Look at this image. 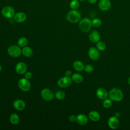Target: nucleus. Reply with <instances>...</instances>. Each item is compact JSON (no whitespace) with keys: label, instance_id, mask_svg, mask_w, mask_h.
<instances>
[{"label":"nucleus","instance_id":"nucleus-13","mask_svg":"<svg viewBox=\"0 0 130 130\" xmlns=\"http://www.w3.org/2000/svg\"><path fill=\"white\" fill-rule=\"evenodd\" d=\"M96 95L100 100H105L108 96L107 91L104 88H99L96 91Z\"/></svg>","mask_w":130,"mask_h":130},{"label":"nucleus","instance_id":"nucleus-19","mask_svg":"<svg viewBox=\"0 0 130 130\" xmlns=\"http://www.w3.org/2000/svg\"><path fill=\"white\" fill-rule=\"evenodd\" d=\"M21 53L24 56L29 57L32 55L33 51L30 47L26 46L21 49Z\"/></svg>","mask_w":130,"mask_h":130},{"label":"nucleus","instance_id":"nucleus-16","mask_svg":"<svg viewBox=\"0 0 130 130\" xmlns=\"http://www.w3.org/2000/svg\"><path fill=\"white\" fill-rule=\"evenodd\" d=\"M14 19L16 22L21 23L25 21L26 19V15L23 12H18L15 14Z\"/></svg>","mask_w":130,"mask_h":130},{"label":"nucleus","instance_id":"nucleus-33","mask_svg":"<svg viewBox=\"0 0 130 130\" xmlns=\"http://www.w3.org/2000/svg\"><path fill=\"white\" fill-rule=\"evenodd\" d=\"M98 0H87L88 2L90 4H95L96 2H97Z\"/></svg>","mask_w":130,"mask_h":130},{"label":"nucleus","instance_id":"nucleus-28","mask_svg":"<svg viewBox=\"0 0 130 130\" xmlns=\"http://www.w3.org/2000/svg\"><path fill=\"white\" fill-rule=\"evenodd\" d=\"M65 93L63 91L59 90L57 91L55 94V96L56 99L58 100H63L65 98Z\"/></svg>","mask_w":130,"mask_h":130},{"label":"nucleus","instance_id":"nucleus-17","mask_svg":"<svg viewBox=\"0 0 130 130\" xmlns=\"http://www.w3.org/2000/svg\"><path fill=\"white\" fill-rule=\"evenodd\" d=\"M88 119L87 117L83 114H78L76 116V122L80 125H85L88 122Z\"/></svg>","mask_w":130,"mask_h":130},{"label":"nucleus","instance_id":"nucleus-20","mask_svg":"<svg viewBox=\"0 0 130 130\" xmlns=\"http://www.w3.org/2000/svg\"><path fill=\"white\" fill-rule=\"evenodd\" d=\"M74 69L78 71V72H81L84 70V65L82 62L79 60H76L74 62L73 64Z\"/></svg>","mask_w":130,"mask_h":130},{"label":"nucleus","instance_id":"nucleus-12","mask_svg":"<svg viewBox=\"0 0 130 130\" xmlns=\"http://www.w3.org/2000/svg\"><path fill=\"white\" fill-rule=\"evenodd\" d=\"M27 70V66L23 62H19L17 63L15 67L16 72L19 75L24 74Z\"/></svg>","mask_w":130,"mask_h":130},{"label":"nucleus","instance_id":"nucleus-36","mask_svg":"<svg viewBox=\"0 0 130 130\" xmlns=\"http://www.w3.org/2000/svg\"><path fill=\"white\" fill-rule=\"evenodd\" d=\"M79 1H80V2H84V1H85V0H79Z\"/></svg>","mask_w":130,"mask_h":130},{"label":"nucleus","instance_id":"nucleus-15","mask_svg":"<svg viewBox=\"0 0 130 130\" xmlns=\"http://www.w3.org/2000/svg\"><path fill=\"white\" fill-rule=\"evenodd\" d=\"M13 107L17 110L22 111L25 107V103L23 100L17 99L13 102Z\"/></svg>","mask_w":130,"mask_h":130},{"label":"nucleus","instance_id":"nucleus-1","mask_svg":"<svg viewBox=\"0 0 130 130\" xmlns=\"http://www.w3.org/2000/svg\"><path fill=\"white\" fill-rule=\"evenodd\" d=\"M109 98L113 101L120 102L123 98L122 91L118 88H113L108 92Z\"/></svg>","mask_w":130,"mask_h":130},{"label":"nucleus","instance_id":"nucleus-7","mask_svg":"<svg viewBox=\"0 0 130 130\" xmlns=\"http://www.w3.org/2000/svg\"><path fill=\"white\" fill-rule=\"evenodd\" d=\"M41 95L42 99L46 101H50L54 98V93L52 91L47 88H43L41 90Z\"/></svg>","mask_w":130,"mask_h":130},{"label":"nucleus","instance_id":"nucleus-23","mask_svg":"<svg viewBox=\"0 0 130 130\" xmlns=\"http://www.w3.org/2000/svg\"><path fill=\"white\" fill-rule=\"evenodd\" d=\"M28 43L27 39L25 37H21L19 38L17 42V44L19 47H24L27 45Z\"/></svg>","mask_w":130,"mask_h":130},{"label":"nucleus","instance_id":"nucleus-29","mask_svg":"<svg viewBox=\"0 0 130 130\" xmlns=\"http://www.w3.org/2000/svg\"><path fill=\"white\" fill-rule=\"evenodd\" d=\"M93 67L90 64H87L84 66V70L87 73H92L93 71Z\"/></svg>","mask_w":130,"mask_h":130},{"label":"nucleus","instance_id":"nucleus-14","mask_svg":"<svg viewBox=\"0 0 130 130\" xmlns=\"http://www.w3.org/2000/svg\"><path fill=\"white\" fill-rule=\"evenodd\" d=\"M101 36L99 31L96 30L92 31L89 35V39L90 41L94 43H96L100 40Z\"/></svg>","mask_w":130,"mask_h":130},{"label":"nucleus","instance_id":"nucleus-2","mask_svg":"<svg viewBox=\"0 0 130 130\" xmlns=\"http://www.w3.org/2000/svg\"><path fill=\"white\" fill-rule=\"evenodd\" d=\"M81 18V13L76 10L70 11L67 15V20L71 23H76L79 22Z\"/></svg>","mask_w":130,"mask_h":130},{"label":"nucleus","instance_id":"nucleus-6","mask_svg":"<svg viewBox=\"0 0 130 130\" xmlns=\"http://www.w3.org/2000/svg\"><path fill=\"white\" fill-rule=\"evenodd\" d=\"M18 85L19 88L23 91H28L31 87V84L30 82L29 81L28 79L25 78L20 79L18 81Z\"/></svg>","mask_w":130,"mask_h":130},{"label":"nucleus","instance_id":"nucleus-9","mask_svg":"<svg viewBox=\"0 0 130 130\" xmlns=\"http://www.w3.org/2000/svg\"><path fill=\"white\" fill-rule=\"evenodd\" d=\"M88 54L89 58L92 60H97L100 56L99 50L94 47H90L89 49Z\"/></svg>","mask_w":130,"mask_h":130},{"label":"nucleus","instance_id":"nucleus-31","mask_svg":"<svg viewBox=\"0 0 130 130\" xmlns=\"http://www.w3.org/2000/svg\"><path fill=\"white\" fill-rule=\"evenodd\" d=\"M69 120L71 122H74L76 121V116L74 115H71L69 117Z\"/></svg>","mask_w":130,"mask_h":130},{"label":"nucleus","instance_id":"nucleus-25","mask_svg":"<svg viewBox=\"0 0 130 130\" xmlns=\"http://www.w3.org/2000/svg\"><path fill=\"white\" fill-rule=\"evenodd\" d=\"M96 48L99 50V51H104L106 49V44L102 41H99L96 43Z\"/></svg>","mask_w":130,"mask_h":130},{"label":"nucleus","instance_id":"nucleus-24","mask_svg":"<svg viewBox=\"0 0 130 130\" xmlns=\"http://www.w3.org/2000/svg\"><path fill=\"white\" fill-rule=\"evenodd\" d=\"M80 6V3L78 0H72L70 3V7L73 10H76Z\"/></svg>","mask_w":130,"mask_h":130},{"label":"nucleus","instance_id":"nucleus-32","mask_svg":"<svg viewBox=\"0 0 130 130\" xmlns=\"http://www.w3.org/2000/svg\"><path fill=\"white\" fill-rule=\"evenodd\" d=\"M66 76H68V77H71L72 75V72L70 70H68L66 71V74H65Z\"/></svg>","mask_w":130,"mask_h":130},{"label":"nucleus","instance_id":"nucleus-10","mask_svg":"<svg viewBox=\"0 0 130 130\" xmlns=\"http://www.w3.org/2000/svg\"><path fill=\"white\" fill-rule=\"evenodd\" d=\"M99 9L103 11L109 10L111 7V3L110 0H101L98 4Z\"/></svg>","mask_w":130,"mask_h":130},{"label":"nucleus","instance_id":"nucleus-34","mask_svg":"<svg viewBox=\"0 0 130 130\" xmlns=\"http://www.w3.org/2000/svg\"><path fill=\"white\" fill-rule=\"evenodd\" d=\"M127 83L129 85H130V77H129L127 79Z\"/></svg>","mask_w":130,"mask_h":130},{"label":"nucleus","instance_id":"nucleus-5","mask_svg":"<svg viewBox=\"0 0 130 130\" xmlns=\"http://www.w3.org/2000/svg\"><path fill=\"white\" fill-rule=\"evenodd\" d=\"M2 14L3 16L7 18H11L14 17L15 13L14 8L10 6H7L4 7L2 11Z\"/></svg>","mask_w":130,"mask_h":130},{"label":"nucleus","instance_id":"nucleus-26","mask_svg":"<svg viewBox=\"0 0 130 130\" xmlns=\"http://www.w3.org/2000/svg\"><path fill=\"white\" fill-rule=\"evenodd\" d=\"M92 26L94 27H100L102 24V20L100 18H94L91 21Z\"/></svg>","mask_w":130,"mask_h":130},{"label":"nucleus","instance_id":"nucleus-22","mask_svg":"<svg viewBox=\"0 0 130 130\" xmlns=\"http://www.w3.org/2000/svg\"><path fill=\"white\" fill-rule=\"evenodd\" d=\"M10 121L13 124H16L19 122V116L16 113H12L10 116Z\"/></svg>","mask_w":130,"mask_h":130},{"label":"nucleus","instance_id":"nucleus-4","mask_svg":"<svg viewBox=\"0 0 130 130\" xmlns=\"http://www.w3.org/2000/svg\"><path fill=\"white\" fill-rule=\"evenodd\" d=\"M20 47L18 45L10 46L8 49V53L12 57H17L22 53Z\"/></svg>","mask_w":130,"mask_h":130},{"label":"nucleus","instance_id":"nucleus-35","mask_svg":"<svg viewBox=\"0 0 130 130\" xmlns=\"http://www.w3.org/2000/svg\"><path fill=\"white\" fill-rule=\"evenodd\" d=\"M2 66H1V65L0 64V72L2 71Z\"/></svg>","mask_w":130,"mask_h":130},{"label":"nucleus","instance_id":"nucleus-8","mask_svg":"<svg viewBox=\"0 0 130 130\" xmlns=\"http://www.w3.org/2000/svg\"><path fill=\"white\" fill-rule=\"evenodd\" d=\"M72 80L70 77L64 76L60 78L57 81V85L61 88H66L70 86L72 84Z\"/></svg>","mask_w":130,"mask_h":130},{"label":"nucleus","instance_id":"nucleus-27","mask_svg":"<svg viewBox=\"0 0 130 130\" xmlns=\"http://www.w3.org/2000/svg\"><path fill=\"white\" fill-rule=\"evenodd\" d=\"M112 105V101L109 99H106L103 102V106L105 108H109Z\"/></svg>","mask_w":130,"mask_h":130},{"label":"nucleus","instance_id":"nucleus-30","mask_svg":"<svg viewBox=\"0 0 130 130\" xmlns=\"http://www.w3.org/2000/svg\"><path fill=\"white\" fill-rule=\"evenodd\" d=\"M24 77L27 79H29L32 77V74L30 72H26L24 73Z\"/></svg>","mask_w":130,"mask_h":130},{"label":"nucleus","instance_id":"nucleus-18","mask_svg":"<svg viewBox=\"0 0 130 130\" xmlns=\"http://www.w3.org/2000/svg\"><path fill=\"white\" fill-rule=\"evenodd\" d=\"M88 117L91 121L96 122L99 121L100 119V114L98 112L93 110L89 112L88 114Z\"/></svg>","mask_w":130,"mask_h":130},{"label":"nucleus","instance_id":"nucleus-3","mask_svg":"<svg viewBox=\"0 0 130 130\" xmlns=\"http://www.w3.org/2000/svg\"><path fill=\"white\" fill-rule=\"evenodd\" d=\"M79 26L82 31L83 32H87L91 28V20L88 18H84L79 21Z\"/></svg>","mask_w":130,"mask_h":130},{"label":"nucleus","instance_id":"nucleus-11","mask_svg":"<svg viewBox=\"0 0 130 130\" xmlns=\"http://www.w3.org/2000/svg\"><path fill=\"white\" fill-rule=\"evenodd\" d=\"M119 124V121L118 117L116 116L110 117L108 120V125L111 129H116Z\"/></svg>","mask_w":130,"mask_h":130},{"label":"nucleus","instance_id":"nucleus-21","mask_svg":"<svg viewBox=\"0 0 130 130\" xmlns=\"http://www.w3.org/2000/svg\"><path fill=\"white\" fill-rule=\"evenodd\" d=\"M71 79L73 82L76 83H81L83 80V76L79 73H75L73 74L71 76Z\"/></svg>","mask_w":130,"mask_h":130}]
</instances>
